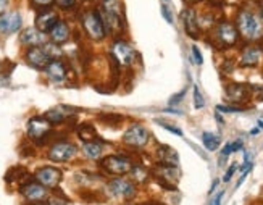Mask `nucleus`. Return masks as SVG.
Masks as SVG:
<instances>
[{"label": "nucleus", "instance_id": "nucleus-1", "mask_svg": "<svg viewBox=\"0 0 263 205\" xmlns=\"http://www.w3.org/2000/svg\"><path fill=\"white\" fill-rule=\"evenodd\" d=\"M236 25H237L236 26L237 32L241 34L246 41L254 42V41H258L263 36V23H261V20L255 13H252V11H249V10L239 11Z\"/></svg>", "mask_w": 263, "mask_h": 205}, {"label": "nucleus", "instance_id": "nucleus-2", "mask_svg": "<svg viewBox=\"0 0 263 205\" xmlns=\"http://www.w3.org/2000/svg\"><path fill=\"white\" fill-rule=\"evenodd\" d=\"M83 28L86 31V34L94 41H102L105 38V26L104 21H102V16L97 10H89L83 16Z\"/></svg>", "mask_w": 263, "mask_h": 205}, {"label": "nucleus", "instance_id": "nucleus-3", "mask_svg": "<svg viewBox=\"0 0 263 205\" xmlns=\"http://www.w3.org/2000/svg\"><path fill=\"white\" fill-rule=\"evenodd\" d=\"M102 166H104L105 172H108L110 175H117V176H121V175H126V173H131L133 170V162L129 160L128 157L124 155H110L107 158L102 160Z\"/></svg>", "mask_w": 263, "mask_h": 205}, {"label": "nucleus", "instance_id": "nucleus-4", "mask_svg": "<svg viewBox=\"0 0 263 205\" xmlns=\"http://www.w3.org/2000/svg\"><path fill=\"white\" fill-rule=\"evenodd\" d=\"M151 134L142 126V124H133L123 134V141L126 145L134 147V149H141V147L147 145Z\"/></svg>", "mask_w": 263, "mask_h": 205}, {"label": "nucleus", "instance_id": "nucleus-5", "mask_svg": "<svg viewBox=\"0 0 263 205\" xmlns=\"http://www.w3.org/2000/svg\"><path fill=\"white\" fill-rule=\"evenodd\" d=\"M215 39L218 42L220 47H231L239 41V32L237 28L231 23H220L218 26L215 28Z\"/></svg>", "mask_w": 263, "mask_h": 205}, {"label": "nucleus", "instance_id": "nucleus-6", "mask_svg": "<svg viewBox=\"0 0 263 205\" xmlns=\"http://www.w3.org/2000/svg\"><path fill=\"white\" fill-rule=\"evenodd\" d=\"M111 57H113V60H115V63L121 66H129L136 59V52L128 42L117 41L111 47Z\"/></svg>", "mask_w": 263, "mask_h": 205}, {"label": "nucleus", "instance_id": "nucleus-7", "mask_svg": "<svg viewBox=\"0 0 263 205\" xmlns=\"http://www.w3.org/2000/svg\"><path fill=\"white\" fill-rule=\"evenodd\" d=\"M52 129V123L45 117H34L28 123V134L34 141H42Z\"/></svg>", "mask_w": 263, "mask_h": 205}, {"label": "nucleus", "instance_id": "nucleus-8", "mask_svg": "<svg viewBox=\"0 0 263 205\" xmlns=\"http://www.w3.org/2000/svg\"><path fill=\"white\" fill-rule=\"evenodd\" d=\"M108 189L113 196L121 197V199H131L136 196V188L128 179H121V178L111 179L108 183Z\"/></svg>", "mask_w": 263, "mask_h": 205}, {"label": "nucleus", "instance_id": "nucleus-9", "mask_svg": "<svg viewBox=\"0 0 263 205\" xmlns=\"http://www.w3.org/2000/svg\"><path fill=\"white\" fill-rule=\"evenodd\" d=\"M36 179L44 188H55L62 179V172L53 166H44L36 172Z\"/></svg>", "mask_w": 263, "mask_h": 205}, {"label": "nucleus", "instance_id": "nucleus-10", "mask_svg": "<svg viewBox=\"0 0 263 205\" xmlns=\"http://www.w3.org/2000/svg\"><path fill=\"white\" fill-rule=\"evenodd\" d=\"M74 154H76V147L73 144L59 142L52 145V149L49 151V158L53 162H68L74 157Z\"/></svg>", "mask_w": 263, "mask_h": 205}, {"label": "nucleus", "instance_id": "nucleus-11", "mask_svg": "<svg viewBox=\"0 0 263 205\" xmlns=\"http://www.w3.org/2000/svg\"><path fill=\"white\" fill-rule=\"evenodd\" d=\"M250 90L246 84L233 83L226 87V99L233 102V104H242V102L249 100Z\"/></svg>", "mask_w": 263, "mask_h": 205}, {"label": "nucleus", "instance_id": "nucleus-12", "mask_svg": "<svg viewBox=\"0 0 263 205\" xmlns=\"http://www.w3.org/2000/svg\"><path fill=\"white\" fill-rule=\"evenodd\" d=\"M21 28V16L18 11H10L0 18V31L4 34H13Z\"/></svg>", "mask_w": 263, "mask_h": 205}, {"label": "nucleus", "instance_id": "nucleus-13", "mask_svg": "<svg viewBox=\"0 0 263 205\" xmlns=\"http://www.w3.org/2000/svg\"><path fill=\"white\" fill-rule=\"evenodd\" d=\"M182 23H184V31L189 38H192V39L200 38V25L197 23L194 10H191V8L184 10V13H182Z\"/></svg>", "mask_w": 263, "mask_h": 205}, {"label": "nucleus", "instance_id": "nucleus-14", "mask_svg": "<svg viewBox=\"0 0 263 205\" xmlns=\"http://www.w3.org/2000/svg\"><path fill=\"white\" fill-rule=\"evenodd\" d=\"M57 23H59L57 13H53L50 10H42L36 18V28L41 32H50Z\"/></svg>", "mask_w": 263, "mask_h": 205}, {"label": "nucleus", "instance_id": "nucleus-15", "mask_svg": "<svg viewBox=\"0 0 263 205\" xmlns=\"http://www.w3.org/2000/svg\"><path fill=\"white\" fill-rule=\"evenodd\" d=\"M21 194L29 202H41L47 196V191H45V188L41 183H28L21 188Z\"/></svg>", "mask_w": 263, "mask_h": 205}, {"label": "nucleus", "instance_id": "nucleus-16", "mask_svg": "<svg viewBox=\"0 0 263 205\" xmlns=\"http://www.w3.org/2000/svg\"><path fill=\"white\" fill-rule=\"evenodd\" d=\"M26 62L34 66V68H45L49 65L50 59L49 55L45 53L44 49H39V47H31L28 52H26Z\"/></svg>", "mask_w": 263, "mask_h": 205}, {"label": "nucleus", "instance_id": "nucleus-17", "mask_svg": "<svg viewBox=\"0 0 263 205\" xmlns=\"http://www.w3.org/2000/svg\"><path fill=\"white\" fill-rule=\"evenodd\" d=\"M44 70H45V74H47L49 79L53 83H62L66 78V68L60 60H50Z\"/></svg>", "mask_w": 263, "mask_h": 205}, {"label": "nucleus", "instance_id": "nucleus-18", "mask_svg": "<svg viewBox=\"0 0 263 205\" xmlns=\"http://www.w3.org/2000/svg\"><path fill=\"white\" fill-rule=\"evenodd\" d=\"M21 42L26 44V45H31V47H37V45L44 44L45 42V38H44V32H41L37 28H28L21 32Z\"/></svg>", "mask_w": 263, "mask_h": 205}, {"label": "nucleus", "instance_id": "nucleus-19", "mask_svg": "<svg viewBox=\"0 0 263 205\" xmlns=\"http://www.w3.org/2000/svg\"><path fill=\"white\" fill-rule=\"evenodd\" d=\"M261 59V50L257 45H249L242 50V57H241V65L242 66H255L258 65Z\"/></svg>", "mask_w": 263, "mask_h": 205}, {"label": "nucleus", "instance_id": "nucleus-20", "mask_svg": "<svg viewBox=\"0 0 263 205\" xmlns=\"http://www.w3.org/2000/svg\"><path fill=\"white\" fill-rule=\"evenodd\" d=\"M50 38H52V42L57 45L66 42L68 38H70V29H68L66 23H63V21L57 23V25L53 26V29L50 31Z\"/></svg>", "mask_w": 263, "mask_h": 205}, {"label": "nucleus", "instance_id": "nucleus-21", "mask_svg": "<svg viewBox=\"0 0 263 205\" xmlns=\"http://www.w3.org/2000/svg\"><path fill=\"white\" fill-rule=\"evenodd\" d=\"M83 151H84V155L87 158H90V160H97V158H100L102 155V145L99 142H86L84 147H83Z\"/></svg>", "mask_w": 263, "mask_h": 205}, {"label": "nucleus", "instance_id": "nucleus-22", "mask_svg": "<svg viewBox=\"0 0 263 205\" xmlns=\"http://www.w3.org/2000/svg\"><path fill=\"white\" fill-rule=\"evenodd\" d=\"M78 134L84 142H94L96 138H97V133H96V129L92 126H90V124H83V126H79Z\"/></svg>", "mask_w": 263, "mask_h": 205}, {"label": "nucleus", "instance_id": "nucleus-23", "mask_svg": "<svg viewBox=\"0 0 263 205\" xmlns=\"http://www.w3.org/2000/svg\"><path fill=\"white\" fill-rule=\"evenodd\" d=\"M160 157H162V163L165 165L178 163V154L173 149H170V147H162V149H160Z\"/></svg>", "mask_w": 263, "mask_h": 205}, {"label": "nucleus", "instance_id": "nucleus-24", "mask_svg": "<svg viewBox=\"0 0 263 205\" xmlns=\"http://www.w3.org/2000/svg\"><path fill=\"white\" fill-rule=\"evenodd\" d=\"M202 142L209 151H216L220 147V138L213 133H203L202 134Z\"/></svg>", "mask_w": 263, "mask_h": 205}, {"label": "nucleus", "instance_id": "nucleus-25", "mask_svg": "<svg viewBox=\"0 0 263 205\" xmlns=\"http://www.w3.org/2000/svg\"><path fill=\"white\" fill-rule=\"evenodd\" d=\"M68 115L63 111V107H57V108H52L45 113V118H47L50 123H62Z\"/></svg>", "mask_w": 263, "mask_h": 205}, {"label": "nucleus", "instance_id": "nucleus-26", "mask_svg": "<svg viewBox=\"0 0 263 205\" xmlns=\"http://www.w3.org/2000/svg\"><path fill=\"white\" fill-rule=\"evenodd\" d=\"M131 173L134 175V178H137L136 181H139V183H144V181L147 179V175H148V172H147L145 168L137 166V165H134V166H133Z\"/></svg>", "mask_w": 263, "mask_h": 205}, {"label": "nucleus", "instance_id": "nucleus-27", "mask_svg": "<svg viewBox=\"0 0 263 205\" xmlns=\"http://www.w3.org/2000/svg\"><path fill=\"white\" fill-rule=\"evenodd\" d=\"M45 53H47L49 55V59H52V60H57V57H60L62 55V50L59 49V47H57V44H47V45H45Z\"/></svg>", "mask_w": 263, "mask_h": 205}, {"label": "nucleus", "instance_id": "nucleus-28", "mask_svg": "<svg viewBox=\"0 0 263 205\" xmlns=\"http://www.w3.org/2000/svg\"><path fill=\"white\" fill-rule=\"evenodd\" d=\"M205 105V99L200 92V89L197 86H194V107L196 108H203Z\"/></svg>", "mask_w": 263, "mask_h": 205}, {"label": "nucleus", "instance_id": "nucleus-29", "mask_svg": "<svg viewBox=\"0 0 263 205\" xmlns=\"http://www.w3.org/2000/svg\"><path fill=\"white\" fill-rule=\"evenodd\" d=\"M191 53H192L194 63H196V65H202V63H203V59H202V53H200L199 47H196V45H192Z\"/></svg>", "mask_w": 263, "mask_h": 205}, {"label": "nucleus", "instance_id": "nucleus-30", "mask_svg": "<svg viewBox=\"0 0 263 205\" xmlns=\"http://www.w3.org/2000/svg\"><path fill=\"white\" fill-rule=\"evenodd\" d=\"M55 2H57V5H59L60 8H63V10H70V8L74 7L76 0H55Z\"/></svg>", "mask_w": 263, "mask_h": 205}, {"label": "nucleus", "instance_id": "nucleus-31", "mask_svg": "<svg viewBox=\"0 0 263 205\" xmlns=\"http://www.w3.org/2000/svg\"><path fill=\"white\" fill-rule=\"evenodd\" d=\"M158 124H160L162 128H165L166 131H170V133H173V134H176V136H182V131H181V129H178V128H175V126H171V124H168V123L158 121Z\"/></svg>", "mask_w": 263, "mask_h": 205}, {"label": "nucleus", "instance_id": "nucleus-32", "mask_svg": "<svg viewBox=\"0 0 263 205\" xmlns=\"http://www.w3.org/2000/svg\"><path fill=\"white\" fill-rule=\"evenodd\" d=\"M55 0H31V4L34 7H39V8H44V7H50Z\"/></svg>", "mask_w": 263, "mask_h": 205}, {"label": "nucleus", "instance_id": "nucleus-33", "mask_svg": "<svg viewBox=\"0 0 263 205\" xmlns=\"http://www.w3.org/2000/svg\"><path fill=\"white\" fill-rule=\"evenodd\" d=\"M236 170H237V163H233V165L230 166V170H228V172L224 173V178H223L224 183H228V181H231L233 175L236 173Z\"/></svg>", "mask_w": 263, "mask_h": 205}, {"label": "nucleus", "instance_id": "nucleus-34", "mask_svg": "<svg viewBox=\"0 0 263 205\" xmlns=\"http://www.w3.org/2000/svg\"><path fill=\"white\" fill-rule=\"evenodd\" d=\"M162 15L168 23H173V16H171V10L168 8V5H162Z\"/></svg>", "mask_w": 263, "mask_h": 205}, {"label": "nucleus", "instance_id": "nucleus-35", "mask_svg": "<svg viewBox=\"0 0 263 205\" xmlns=\"http://www.w3.org/2000/svg\"><path fill=\"white\" fill-rule=\"evenodd\" d=\"M184 94H186V90H181V92H179L178 96H173V97L170 99V104H171V105L179 104V100H181L182 97H184Z\"/></svg>", "mask_w": 263, "mask_h": 205}, {"label": "nucleus", "instance_id": "nucleus-36", "mask_svg": "<svg viewBox=\"0 0 263 205\" xmlns=\"http://www.w3.org/2000/svg\"><path fill=\"white\" fill-rule=\"evenodd\" d=\"M220 111H226V113H231V111H241L242 108L241 107H223V105H218L216 107Z\"/></svg>", "mask_w": 263, "mask_h": 205}, {"label": "nucleus", "instance_id": "nucleus-37", "mask_svg": "<svg viewBox=\"0 0 263 205\" xmlns=\"http://www.w3.org/2000/svg\"><path fill=\"white\" fill-rule=\"evenodd\" d=\"M234 151H233V144H226L224 147H223V151H221V155L223 157H228V155H231Z\"/></svg>", "mask_w": 263, "mask_h": 205}, {"label": "nucleus", "instance_id": "nucleus-38", "mask_svg": "<svg viewBox=\"0 0 263 205\" xmlns=\"http://www.w3.org/2000/svg\"><path fill=\"white\" fill-rule=\"evenodd\" d=\"M49 205H66V200H63L60 197H52L49 200Z\"/></svg>", "mask_w": 263, "mask_h": 205}, {"label": "nucleus", "instance_id": "nucleus-39", "mask_svg": "<svg viewBox=\"0 0 263 205\" xmlns=\"http://www.w3.org/2000/svg\"><path fill=\"white\" fill-rule=\"evenodd\" d=\"M7 8H8V0H0V16L5 15Z\"/></svg>", "mask_w": 263, "mask_h": 205}, {"label": "nucleus", "instance_id": "nucleus-40", "mask_svg": "<svg viewBox=\"0 0 263 205\" xmlns=\"http://www.w3.org/2000/svg\"><path fill=\"white\" fill-rule=\"evenodd\" d=\"M221 199H223V192H218V196L215 197V200H213L212 205H221Z\"/></svg>", "mask_w": 263, "mask_h": 205}, {"label": "nucleus", "instance_id": "nucleus-41", "mask_svg": "<svg viewBox=\"0 0 263 205\" xmlns=\"http://www.w3.org/2000/svg\"><path fill=\"white\" fill-rule=\"evenodd\" d=\"M32 205H44V203H39V202H36V203H32Z\"/></svg>", "mask_w": 263, "mask_h": 205}, {"label": "nucleus", "instance_id": "nucleus-42", "mask_svg": "<svg viewBox=\"0 0 263 205\" xmlns=\"http://www.w3.org/2000/svg\"><path fill=\"white\" fill-rule=\"evenodd\" d=\"M187 2H196V0H187Z\"/></svg>", "mask_w": 263, "mask_h": 205}]
</instances>
